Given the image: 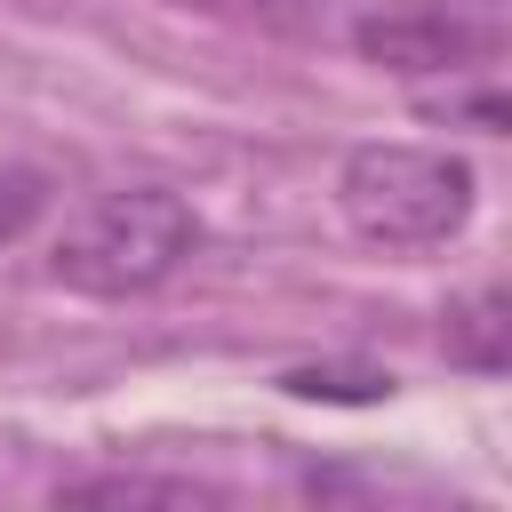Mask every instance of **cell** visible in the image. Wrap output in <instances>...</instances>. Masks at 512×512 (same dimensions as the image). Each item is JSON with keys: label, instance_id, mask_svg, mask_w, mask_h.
Segmentation results:
<instances>
[{"label": "cell", "instance_id": "6da1fadb", "mask_svg": "<svg viewBox=\"0 0 512 512\" xmlns=\"http://www.w3.org/2000/svg\"><path fill=\"white\" fill-rule=\"evenodd\" d=\"M200 248V216L184 192L168 184H120L104 200H88L56 248H48V272L72 288V296H152L160 280H176V264Z\"/></svg>", "mask_w": 512, "mask_h": 512}, {"label": "cell", "instance_id": "7a4b0ae2", "mask_svg": "<svg viewBox=\"0 0 512 512\" xmlns=\"http://www.w3.org/2000/svg\"><path fill=\"white\" fill-rule=\"evenodd\" d=\"M344 224L376 248H448L472 224V160L440 144H352L336 168Z\"/></svg>", "mask_w": 512, "mask_h": 512}, {"label": "cell", "instance_id": "3957f363", "mask_svg": "<svg viewBox=\"0 0 512 512\" xmlns=\"http://www.w3.org/2000/svg\"><path fill=\"white\" fill-rule=\"evenodd\" d=\"M352 48H360V64H376L392 80H456L496 56V24L456 0H392V8L352 16Z\"/></svg>", "mask_w": 512, "mask_h": 512}, {"label": "cell", "instance_id": "277c9868", "mask_svg": "<svg viewBox=\"0 0 512 512\" xmlns=\"http://www.w3.org/2000/svg\"><path fill=\"white\" fill-rule=\"evenodd\" d=\"M440 352L448 368H472V376H504L512 368V296L488 280L472 296L448 304V328H440Z\"/></svg>", "mask_w": 512, "mask_h": 512}, {"label": "cell", "instance_id": "5b68a950", "mask_svg": "<svg viewBox=\"0 0 512 512\" xmlns=\"http://www.w3.org/2000/svg\"><path fill=\"white\" fill-rule=\"evenodd\" d=\"M56 504H168V512H192V504H216V488H200L184 472H88V480H64Z\"/></svg>", "mask_w": 512, "mask_h": 512}, {"label": "cell", "instance_id": "8992f818", "mask_svg": "<svg viewBox=\"0 0 512 512\" xmlns=\"http://www.w3.org/2000/svg\"><path fill=\"white\" fill-rule=\"evenodd\" d=\"M280 392L288 400H320V408H376V400H392V368H376V360H312V368H288Z\"/></svg>", "mask_w": 512, "mask_h": 512}, {"label": "cell", "instance_id": "52a82bcc", "mask_svg": "<svg viewBox=\"0 0 512 512\" xmlns=\"http://www.w3.org/2000/svg\"><path fill=\"white\" fill-rule=\"evenodd\" d=\"M200 16H224V24H256V32H304L312 24V0H184Z\"/></svg>", "mask_w": 512, "mask_h": 512}, {"label": "cell", "instance_id": "ba28073f", "mask_svg": "<svg viewBox=\"0 0 512 512\" xmlns=\"http://www.w3.org/2000/svg\"><path fill=\"white\" fill-rule=\"evenodd\" d=\"M48 208V176L40 168H0V248Z\"/></svg>", "mask_w": 512, "mask_h": 512}]
</instances>
